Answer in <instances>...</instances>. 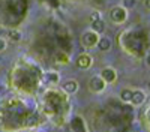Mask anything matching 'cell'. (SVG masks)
I'll use <instances>...</instances> for the list:
<instances>
[{"instance_id":"cell-1","label":"cell","mask_w":150,"mask_h":132,"mask_svg":"<svg viewBox=\"0 0 150 132\" xmlns=\"http://www.w3.org/2000/svg\"><path fill=\"white\" fill-rule=\"evenodd\" d=\"M105 80L99 75V77H93L92 80H90V83H89V86H90V90L92 92H96V93H101L104 89H105Z\"/></svg>"},{"instance_id":"cell-2","label":"cell","mask_w":150,"mask_h":132,"mask_svg":"<svg viewBox=\"0 0 150 132\" xmlns=\"http://www.w3.org/2000/svg\"><path fill=\"white\" fill-rule=\"evenodd\" d=\"M81 41H83V45H86V47H95L99 42V38H98L96 32H89V33L83 35Z\"/></svg>"},{"instance_id":"cell-3","label":"cell","mask_w":150,"mask_h":132,"mask_svg":"<svg viewBox=\"0 0 150 132\" xmlns=\"http://www.w3.org/2000/svg\"><path fill=\"white\" fill-rule=\"evenodd\" d=\"M126 17H128L126 9H123V8H114L111 11V20L114 23H123L126 20Z\"/></svg>"},{"instance_id":"cell-4","label":"cell","mask_w":150,"mask_h":132,"mask_svg":"<svg viewBox=\"0 0 150 132\" xmlns=\"http://www.w3.org/2000/svg\"><path fill=\"white\" fill-rule=\"evenodd\" d=\"M77 66L80 69H89L92 66V57L89 54H80L77 59Z\"/></svg>"},{"instance_id":"cell-5","label":"cell","mask_w":150,"mask_h":132,"mask_svg":"<svg viewBox=\"0 0 150 132\" xmlns=\"http://www.w3.org/2000/svg\"><path fill=\"white\" fill-rule=\"evenodd\" d=\"M101 77L105 80V83H114L117 78V74L112 68H105L101 71Z\"/></svg>"},{"instance_id":"cell-6","label":"cell","mask_w":150,"mask_h":132,"mask_svg":"<svg viewBox=\"0 0 150 132\" xmlns=\"http://www.w3.org/2000/svg\"><path fill=\"white\" fill-rule=\"evenodd\" d=\"M63 90L69 95H74V93H77L78 90V83L75 81V80H68L63 83Z\"/></svg>"},{"instance_id":"cell-7","label":"cell","mask_w":150,"mask_h":132,"mask_svg":"<svg viewBox=\"0 0 150 132\" xmlns=\"http://www.w3.org/2000/svg\"><path fill=\"white\" fill-rule=\"evenodd\" d=\"M144 101H146V95H144L141 90H135V92L132 93V99H131V102H132L134 105H141Z\"/></svg>"},{"instance_id":"cell-8","label":"cell","mask_w":150,"mask_h":132,"mask_svg":"<svg viewBox=\"0 0 150 132\" xmlns=\"http://www.w3.org/2000/svg\"><path fill=\"white\" fill-rule=\"evenodd\" d=\"M98 47H99V50H101V51H108L111 48V39L110 38H99Z\"/></svg>"},{"instance_id":"cell-9","label":"cell","mask_w":150,"mask_h":132,"mask_svg":"<svg viewBox=\"0 0 150 132\" xmlns=\"http://www.w3.org/2000/svg\"><path fill=\"white\" fill-rule=\"evenodd\" d=\"M92 30L96 32V33H102L105 30V23L102 20H98V21H93L92 23Z\"/></svg>"},{"instance_id":"cell-10","label":"cell","mask_w":150,"mask_h":132,"mask_svg":"<svg viewBox=\"0 0 150 132\" xmlns=\"http://www.w3.org/2000/svg\"><path fill=\"white\" fill-rule=\"evenodd\" d=\"M38 120H39V117H38V114H30L27 119H26V126L29 128H33L38 125Z\"/></svg>"},{"instance_id":"cell-11","label":"cell","mask_w":150,"mask_h":132,"mask_svg":"<svg viewBox=\"0 0 150 132\" xmlns=\"http://www.w3.org/2000/svg\"><path fill=\"white\" fill-rule=\"evenodd\" d=\"M132 90H129V89H125V90H122V93H120V98H122V101L123 102H131V99H132Z\"/></svg>"},{"instance_id":"cell-12","label":"cell","mask_w":150,"mask_h":132,"mask_svg":"<svg viewBox=\"0 0 150 132\" xmlns=\"http://www.w3.org/2000/svg\"><path fill=\"white\" fill-rule=\"evenodd\" d=\"M8 36H9V38L14 41V42H18V41L21 39V33H20L18 30H11V32L8 33Z\"/></svg>"},{"instance_id":"cell-13","label":"cell","mask_w":150,"mask_h":132,"mask_svg":"<svg viewBox=\"0 0 150 132\" xmlns=\"http://www.w3.org/2000/svg\"><path fill=\"white\" fill-rule=\"evenodd\" d=\"M47 81L57 83L59 81V74H57V72H48V74H47Z\"/></svg>"},{"instance_id":"cell-14","label":"cell","mask_w":150,"mask_h":132,"mask_svg":"<svg viewBox=\"0 0 150 132\" xmlns=\"http://www.w3.org/2000/svg\"><path fill=\"white\" fill-rule=\"evenodd\" d=\"M98 20H101V14L96 11V12H93V14L90 15V21L93 23V21H98Z\"/></svg>"},{"instance_id":"cell-15","label":"cell","mask_w":150,"mask_h":132,"mask_svg":"<svg viewBox=\"0 0 150 132\" xmlns=\"http://www.w3.org/2000/svg\"><path fill=\"white\" fill-rule=\"evenodd\" d=\"M3 50H6V42H5V39L0 38V51H3Z\"/></svg>"},{"instance_id":"cell-16","label":"cell","mask_w":150,"mask_h":132,"mask_svg":"<svg viewBox=\"0 0 150 132\" xmlns=\"http://www.w3.org/2000/svg\"><path fill=\"white\" fill-rule=\"evenodd\" d=\"M144 5H146V8H147V9H150V0H146Z\"/></svg>"},{"instance_id":"cell-17","label":"cell","mask_w":150,"mask_h":132,"mask_svg":"<svg viewBox=\"0 0 150 132\" xmlns=\"http://www.w3.org/2000/svg\"><path fill=\"white\" fill-rule=\"evenodd\" d=\"M147 65L150 66V54H149V57H147Z\"/></svg>"},{"instance_id":"cell-18","label":"cell","mask_w":150,"mask_h":132,"mask_svg":"<svg viewBox=\"0 0 150 132\" xmlns=\"http://www.w3.org/2000/svg\"><path fill=\"white\" fill-rule=\"evenodd\" d=\"M141 2H146V0H141Z\"/></svg>"},{"instance_id":"cell-19","label":"cell","mask_w":150,"mask_h":132,"mask_svg":"<svg viewBox=\"0 0 150 132\" xmlns=\"http://www.w3.org/2000/svg\"><path fill=\"white\" fill-rule=\"evenodd\" d=\"M149 87H150V83H149Z\"/></svg>"}]
</instances>
